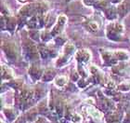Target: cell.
Instances as JSON below:
<instances>
[{"label": "cell", "instance_id": "cell-14", "mask_svg": "<svg viewBox=\"0 0 130 123\" xmlns=\"http://www.w3.org/2000/svg\"><path fill=\"white\" fill-rule=\"evenodd\" d=\"M89 26L92 28V30H97L98 28H99V25L97 24V22H91L89 23Z\"/></svg>", "mask_w": 130, "mask_h": 123}, {"label": "cell", "instance_id": "cell-2", "mask_svg": "<svg viewBox=\"0 0 130 123\" xmlns=\"http://www.w3.org/2000/svg\"><path fill=\"white\" fill-rule=\"evenodd\" d=\"M66 20H67V18H66V16H64V15H61V16L59 17L58 23L56 24V26L53 28V30H52V32H51L52 36H57L58 34L61 31L63 25H64V23L66 22Z\"/></svg>", "mask_w": 130, "mask_h": 123}, {"label": "cell", "instance_id": "cell-9", "mask_svg": "<svg viewBox=\"0 0 130 123\" xmlns=\"http://www.w3.org/2000/svg\"><path fill=\"white\" fill-rule=\"evenodd\" d=\"M14 25H15V21L12 18H9L8 21V23H7V28L8 30H12L14 28Z\"/></svg>", "mask_w": 130, "mask_h": 123}, {"label": "cell", "instance_id": "cell-7", "mask_svg": "<svg viewBox=\"0 0 130 123\" xmlns=\"http://www.w3.org/2000/svg\"><path fill=\"white\" fill-rule=\"evenodd\" d=\"M39 22V18L38 16H32V18L30 19V21L28 22V27L29 28H35L37 25V22Z\"/></svg>", "mask_w": 130, "mask_h": 123}, {"label": "cell", "instance_id": "cell-13", "mask_svg": "<svg viewBox=\"0 0 130 123\" xmlns=\"http://www.w3.org/2000/svg\"><path fill=\"white\" fill-rule=\"evenodd\" d=\"M39 50H40V52H41L42 57H43V58L47 57V50H46L45 48H42V47H40V48H39Z\"/></svg>", "mask_w": 130, "mask_h": 123}, {"label": "cell", "instance_id": "cell-12", "mask_svg": "<svg viewBox=\"0 0 130 123\" xmlns=\"http://www.w3.org/2000/svg\"><path fill=\"white\" fill-rule=\"evenodd\" d=\"M116 56L117 58L119 59V60H125L127 58V55L125 54V52H123V51H118L116 52Z\"/></svg>", "mask_w": 130, "mask_h": 123}, {"label": "cell", "instance_id": "cell-17", "mask_svg": "<svg viewBox=\"0 0 130 123\" xmlns=\"http://www.w3.org/2000/svg\"><path fill=\"white\" fill-rule=\"evenodd\" d=\"M20 1H22V2H23V1H25V0H20Z\"/></svg>", "mask_w": 130, "mask_h": 123}, {"label": "cell", "instance_id": "cell-1", "mask_svg": "<svg viewBox=\"0 0 130 123\" xmlns=\"http://www.w3.org/2000/svg\"><path fill=\"white\" fill-rule=\"evenodd\" d=\"M35 13H37V4H30V5L24 6L20 10V14L23 17L35 16Z\"/></svg>", "mask_w": 130, "mask_h": 123}, {"label": "cell", "instance_id": "cell-16", "mask_svg": "<svg viewBox=\"0 0 130 123\" xmlns=\"http://www.w3.org/2000/svg\"><path fill=\"white\" fill-rule=\"evenodd\" d=\"M111 2H112V3H117V2H120L121 0H110Z\"/></svg>", "mask_w": 130, "mask_h": 123}, {"label": "cell", "instance_id": "cell-10", "mask_svg": "<svg viewBox=\"0 0 130 123\" xmlns=\"http://www.w3.org/2000/svg\"><path fill=\"white\" fill-rule=\"evenodd\" d=\"M53 75H54V72H53V71L50 72V70H48V71L45 74V76H44V77H43V79L46 80H46H50L52 77H53Z\"/></svg>", "mask_w": 130, "mask_h": 123}, {"label": "cell", "instance_id": "cell-15", "mask_svg": "<svg viewBox=\"0 0 130 123\" xmlns=\"http://www.w3.org/2000/svg\"><path fill=\"white\" fill-rule=\"evenodd\" d=\"M119 89L121 90H128L130 89V85H127V86H125L124 84L120 85L119 86Z\"/></svg>", "mask_w": 130, "mask_h": 123}, {"label": "cell", "instance_id": "cell-11", "mask_svg": "<svg viewBox=\"0 0 130 123\" xmlns=\"http://www.w3.org/2000/svg\"><path fill=\"white\" fill-rule=\"evenodd\" d=\"M56 83H57V85H59V86H62V85H64L65 83H66V78H65L64 77H59L56 79Z\"/></svg>", "mask_w": 130, "mask_h": 123}, {"label": "cell", "instance_id": "cell-5", "mask_svg": "<svg viewBox=\"0 0 130 123\" xmlns=\"http://www.w3.org/2000/svg\"><path fill=\"white\" fill-rule=\"evenodd\" d=\"M117 12L115 8H108L105 9V14L108 19H114L117 15Z\"/></svg>", "mask_w": 130, "mask_h": 123}, {"label": "cell", "instance_id": "cell-4", "mask_svg": "<svg viewBox=\"0 0 130 123\" xmlns=\"http://www.w3.org/2000/svg\"><path fill=\"white\" fill-rule=\"evenodd\" d=\"M5 51L8 57L14 58L16 55V50H15V47L12 43H7L5 45Z\"/></svg>", "mask_w": 130, "mask_h": 123}, {"label": "cell", "instance_id": "cell-8", "mask_svg": "<svg viewBox=\"0 0 130 123\" xmlns=\"http://www.w3.org/2000/svg\"><path fill=\"white\" fill-rule=\"evenodd\" d=\"M96 7L99 8H108V2L106 0H100L98 3H96Z\"/></svg>", "mask_w": 130, "mask_h": 123}, {"label": "cell", "instance_id": "cell-6", "mask_svg": "<svg viewBox=\"0 0 130 123\" xmlns=\"http://www.w3.org/2000/svg\"><path fill=\"white\" fill-rule=\"evenodd\" d=\"M77 58H78L80 61H83V62L87 61L88 58H89V53H88V51H87V50H81V51H79L78 53H77Z\"/></svg>", "mask_w": 130, "mask_h": 123}, {"label": "cell", "instance_id": "cell-3", "mask_svg": "<svg viewBox=\"0 0 130 123\" xmlns=\"http://www.w3.org/2000/svg\"><path fill=\"white\" fill-rule=\"evenodd\" d=\"M129 10H130V0L124 1V2L119 6L118 9H117L119 16H121V17L125 16V14H127V12Z\"/></svg>", "mask_w": 130, "mask_h": 123}]
</instances>
